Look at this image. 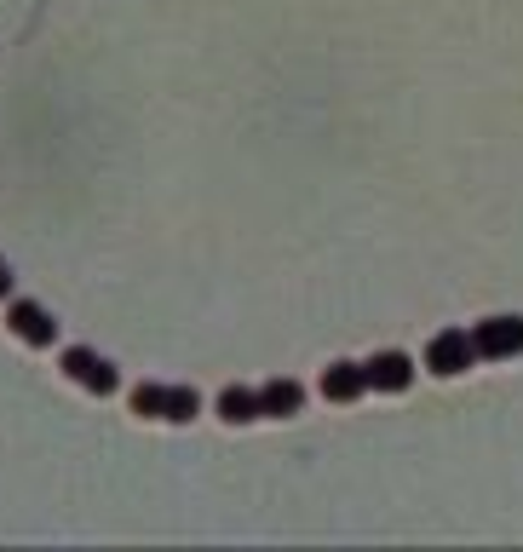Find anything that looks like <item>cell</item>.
I'll return each mask as SVG.
<instances>
[{
  "instance_id": "obj_2",
  "label": "cell",
  "mask_w": 523,
  "mask_h": 552,
  "mask_svg": "<svg viewBox=\"0 0 523 552\" xmlns=\"http://www.w3.org/2000/svg\"><path fill=\"white\" fill-rule=\"evenodd\" d=\"M64 374L75 380V386L98 391V397H110V391L121 386L115 363H110V357H98V351H87V345H69V351H64Z\"/></svg>"
},
{
  "instance_id": "obj_9",
  "label": "cell",
  "mask_w": 523,
  "mask_h": 552,
  "mask_svg": "<svg viewBox=\"0 0 523 552\" xmlns=\"http://www.w3.org/2000/svg\"><path fill=\"white\" fill-rule=\"evenodd\" d=\"M259 391L248 386H225L219 391V420H230V426H248V420H259Z\"/></svg>"
},
{
  "instance_id": "obj_3",
  "label": "cell",
  "mask_w": 523,
  "mask_h": 552,
  "mask_svg": "<svg viewBox=\"0 0 523 552\" xmlns=\"http://www.w3.org/2000/svg\"><path fill=\"white\" fill-rule=\"evenodd\" d=\"M472 345H478V357L489 363H501V357H518L523 351V317H489L472 328Z\"/></svg>"
},
{
  "instance_id": "obj_6",
  "label": "cell",
  "mask_w": 523,
  "mask_h": 552,
  "mask_svg": "<svg viewBox=\"0 0 523 552\" xmlns=\"http://www.w3.org/2000/svg\"><path fill=\"white\" fill-rule=\"evenodd\" d=\"M363 374H368V391H409L414 363L403 357V351H374V357L363 363Z\"/></svg>"
},
{
  "instance_id": "obj_4",
  "label": "cell",
  "mask_w": 523,
  "mask_h": 552,
  "mask_svg": "<svg viewBox=\"0 0 523 552\" xmlns=\"http://www.w3.org/2000/svg\"><path fill=\"white\" fill-rule=\"evenodd\" d=\"M472 363H478L472 334H455V328H449V334H432V345H426V368H432V374L449 380V374H466Z\"/></svg>"
},
{
  "instance_id": "obj_5",
  "label": "cell",
  "mask_w": 523,
  "mask_h": 552,
  "mask_svg": "<svg viewBox=\"0 0 523 552\" xmlns=\"http://www.w3.org/2000/svg\"><path fill=\"white\" fill-rule=\"evenodd\" d=\"M6 322H12V334H18L23 345H52V340H58V322H52V311H41L35 299H12Z\"/></svg>"
},
{
  "instance_id": "obj_1",
  "label": "cell",
  "mask_w": 523,
  "mask_h": 552,
  "mask_svg": "<svg viewBox=\"0 0 523 552\" xmlns=\"http://www.w3.org/2000/svg\"><path fill=\"white\" fill-rule=\"evenodd\" d=\"M133 414L184 426V420H196V414H202V397H196L190 386H138L133 391Z\"/></svg>"
},
{
  "instance_id": "obj_8",
  "label": "cell",
  "mask_w": 523,
  "mask_h": 552,
  "mask_svg": "<svg viewBox=\"0 0 523 552\" xmlns=\"http://www.w3.org/2000/svg\"><path fill=\"white\" fill-rule=\"evenodd\" d=\"M259 409L271 420H288V414L305 409V386L299 380H271V386H259Z\"/></svg>"
},
{
  "instance_id": "obj_10",
  "label": "cell",
  "mask_w": 523,
  "mask_h": 552,
  "mask_svg": "<svg viewBox=\"0 0 523 552\" xmlns=\"http://www.w3.org/2000/svg\"><path fill=\"white\" fill-rule=\"evenodd\" d=\"M12 294V265H6V259H0V299Z\"/></svg>"
},
{
  "instance_id": "obj_7",
  "label": "cell",
  "mask_w": 523,
  "mask_h": 552,
  "mask_svg": "<svg viewBox=\"0 0 523 552\" xmlns=\"http://www.w3.org/2000/svg\"><path fill=\"white\" fill-rule=\"evenodd\" d=\"M363 391H368L363 363H328V374H322V397L328 403H357Z\"/></svg>"
}]
</instances>
